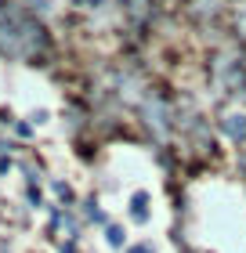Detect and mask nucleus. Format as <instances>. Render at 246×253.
<instances>
[{
    "instance_id": "423d86ee",
    "label": "nucleus",
    "mask_w": 246,
    "mask_h": 253,
    "mask_svg": "<svg viewBox=\"0 0 246 253\" xmlns=\"http://www.w3.org/2000/svg\"><path fill=\"white\" fill-rule=\"evenodd\" d=\"M127 253H156V246H152V243H138V246H131Z\"/></svg>"
},
{
    "instance_id": "39448f33",
    "label": "nucleus",
    "mask_w": 246,
    "mask_h": 253,
    "mask_svg": "<svg viewBox=\"0 0 246 253\" xmlns=\"http://www.w3.org/2000/svg\"><path fill=\"white\" fill-rule=\"evenodd\" d=\"M54 192H58V199L73 203V188H69V185H62V181H54Z\"/></svg>"
},
{
    "instance_id": "6e6552de",
    "label": "nucleus",
    "mask_w": 246,
    "mask_h": 253,
    "mask_svg": "<svg viewBox=\"0 0 246 253\" xmlns=\"http://www.w3.org/2000/svg\"><path fill=\"white\" fill-rule=\"evenodd\" d=\"M84 4H87V7H95V4H101V0H84Z\"/></svg>"
},
{
    "instance_id": "20e7f679",
    "label": "nucleus",
    "mask_w": 246,
    "mask_h": 253,
    "mask_svg": "<svg viewBox=\"0 0 246 253\" xmlns=\"http://www.w3.org/2000/svg\"><path fill=\"white\" fill-rule=\"evenodd\" d=\"M84 206H87V210H84V213H87V221H98V224H105V213H101V206H98L95 199H91V203H84Z\"/></svg>"
},
{
    "instance_id": "f257e3e1",
    "label": "nucleus",
    "mask_w": 246,
    "mask_h": 253,
    "mask_svg": "<svg viewBox=\"0 0 246 253\" xmlns=\"http://www.w3.org/2000/svg\"><path fill=\"white\" fill-rule=\"evenodd\" d=\"M127 213H131L134 224H148L152 221V195L145 188L131 192V199H127Z\"/></svg>"
},
{
    "instance_id": "0eeeda50",
    "label": "nucleus",
    "mask_w": 246,
    "mask_h": 253,
    "mask_svg": "<svg viewBox=\"0 0 246 253\" xmlns=\"http://www.w3.org/2000/svg\"><path fill=\"white\" fill-rule=\"evenodd\" d=\"M48 116H51L48 109H37V112H33V123H48Z\"/></svg>"
},
{
    "instance_id": "f03ea898",
    "label": "nucleus",
    "mask_w": 246,
    "mask_h": 253,
    "mask_svg": "<svg viewBox=\"0 0 246 253\" xmlns=\"http://www.w3.org/2000/svg\"><path fill=\"white\" fill-rule=\"evenodd\" d=\"M225 134L232 141H246V116L243 112H228L225 116Z\"/></svg>"
},
{
    "instance_id": "7ed1b4c3",
    "label": "nucleus",
    "mask_w": 246,
    "mask_h": 253,
    "mask_svg": "<svg viewBox=\"0 0 246 253\" xmlns=\"http://www.w3.org/2000/svg\"><path fill=\"white\" fill-rule=\"evenodd\" d=\"M105 243H109L112 250H123V246H127V232H123V224H105Z\"/></svg>"
}]
</instances>
